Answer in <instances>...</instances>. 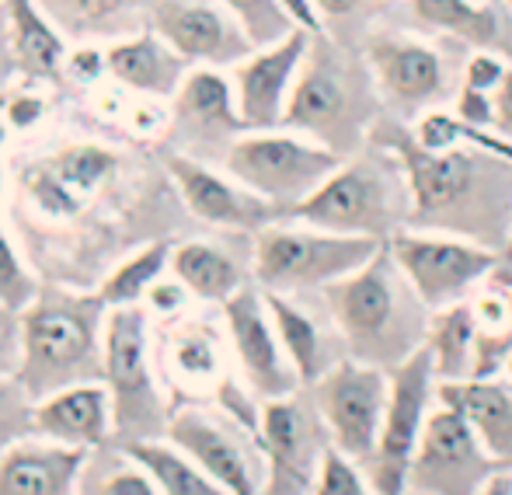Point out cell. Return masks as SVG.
I'll return each mask as SVG.
<instances>
[{
  "mask_svg": "<svg viewBox=\"0 0 512 495\" xmlns=\"http://www.w3.org/2000/svg\"><path fill=\"white\" fill-rule=\"evenodd\" d=\"M425 349L432 353L439 384L474 377L478 370V318H474L471 300L432 311Z\"/></svg>",
  "mask_w": 512,
  "mask_h": 495,
  "instance_id": "cell-33",
  "label": "cell"
},
{
  "mask_svg": "<svg viewBox=\"0 0 512 495\" xmlns=\"http://www.w3.org/2000/svg\"><path fill=\"white\" fill-rule=\"evenodd\" d=\"M108 304L77 286H42L21 311L18 380L35 401L70 384L105 380Z\"/></svg>",
  "mask_w": 512,
  "mask_h": 495,
  "instance_id": "cell-4",
  "label": "cell"
},
{
  "mask_svg": "<svg viewBox=\"0 0 512 495\" xmlns=\"http://www.w3.org/2000/svg\"><path fill=\"white\" fill-rule=\"evenodd\" d=\"M502 4H506V11L512 14V0H502Z\"/></svg>",
  "mask_w": 512,
  "mask_h": 495,
  "instance_id": "cell-54",
  "label": "cell"
},
{
  "mask_svg": "<svg viewBox=\"0 0 512 495\" xmlns=\"http://www.w3.org/2000/svg\"><path fill=\"white\" fill-rule=\"evenodd\" d=\"M290 217L324 231L373 238L387 245L394 234L405 231L411 217L408 171L391 147L370 140L356 154L342 157V164L304 203L293 206Z\"/></svg>",
  "mask_w": 512,
  "mask_h": 495,
  "instance_id": "cell-5",
  "label": "cell"
},
{
  "mask_svg": "<svg viewBox=\"0 0 512 495\" xmlns=\"http://www.w3.org/2000/svg\"><path fill=\"white\" fill-rule=\"evenodd\" d=\"M328 426L331 447L342 450L356 464H370L384 426L387 398H391V373L359 360H342L307 387Z\"/></svg>",
  "mask_w": 512,
  "mask_h": 495,
  "instance_id": "cell-15",
  "label": "cell"
},
{
  "mask_svg": "<svg viewBox=\"0 0 512 495\" xmlns=\"http://www.w3.org/2000/svg\"><path fill=\"white\" fill-rule=\"evenodd\" d=\"M439 401L464 412V419L481 436L485 450L502 464L512 468V377H471V380H446L439 384Z\"/></svg>",
  "mask_w": 512,
  "mask_h": 495,
  "instance_id": "cell-28",
  "label": "cell"
},
{
  "mask_svg": "<svg viewBox=\"0 0 512 495\" xmlns=\"http://www.w3.org/2000/svg\"><path fill=\"white\" fill-rule=\"evenodd\" d=\"M258 440L265 450L262 495H310L331 454V436L307 387L262 405Z\"/></svg>",
  "mask_w": 512,
  "mask_h": 495,
  "instance_id": "cell-14",
  "label": "cell"
},
{
  "mask_svg": "<svg viewBox=\"0 0 512 495\" xmlns=\"http://www.w3.org/2000/svg\"><path fill=\"white\" fill-rule=\"evenodd\" d=\"M105 387L115 408V443L161 440L168 433L171 401L150 353L147 304L108 307L105 321Z\"/></svg>",
  "mask_w": 512,
  "mask_h": 495,
  "instance_id": "cell-8",
  "label": "cell"
},
{
  "mask_svg": "<svg viewBox=\"0 0 512 495\" xmlns=\"http://www.w3.org/2000/svg\"><path fill=\"white\" fill-rule=\"evenodd\" d=\"M370 140L391 147L408 171L411 217L418 231L457 234L485 248L506 251L512 238V161L464 140L429 150L411 136L408 123L380 116Z\"/></svg>",
  "mask_w": 512,
  "mask_h": 495,
  "instance_id": "cell-1",
  "label": "cell"
},
{
  "mask_svg": "<svg viewBox=\"0 0 512 495\" xmlns=\"http://www.w3.org/2000/svg\"><path fill=\"white\" fill-rule=\"evenodd\" d=\"M474 495H512V468H499Z\"/></svg>",
  "mask_w": 512,
  "mask_h": 495,
  "instance_id": "cell-50",
  "label": "cell"
},
{
  "mask_svg": "<svg viewBox=\"0 0 512 495\" xmlns=\"http://www.w3.org/2000/svg\"><path fill=\"white\" fill-rule=\"evenodd\" d=\"M478 318V370L474 377L506 373L512 360V272L499 265L495 276L471 297Z\"/></svg>",
  "mask_w": 512,
  "mask_h": 495,
  "instance_id": "cell-32",
  "label": "cell"
},
{
  "mask_svg": "<svg viewBox=\"0 0 512 495\" xmlns=\"http://www.w3.org/2000/svg\"><path fill=\"white\" fill-rule=\"evenodd\" d=\"M147 25L192 67L230 70L255 49L244 25L220 0H154Z\"/></svg>",
  "mask_w": 512,
  "mask_h": 495,
  "instance_id": "cell-21",
  "label": "cell"
},
{
  "mask_svg": "<svg viewBox=\"0 0 512 495\" xmlns=\"http://www.w3.org/2000/svg\"><path fill=\"white\" fill-rule=\"evenodd\" d=\"M265 304H269L279 342H283L286 356H290L293 370H297L304 387L317 384L324 373L335 370L342 360H349V346H345L342 332H338L321 293L265 290Z\"/></svg>",
  "mask_w": 512,
  "mask_h": 495,
  "instance_id": "cell-23",
  "label": "cell"
},
{
  "mask_svg": "<svg viewBox=\"0 0 512 495\" xmlns=\"http://www.w3.org/2000/svg\"><path fill=\"white\" fill-rule=\"evenodd\" d=\"M380 116L384 102L363 49L345 46L331 35H314L283 126L335 150L338 157H349L370 143Z\"/></svg>",
  "mask_w": 512,
  "mask_h": 495,
  "instance_id": "cell-3",
  "label": "cell"
},
{
  "mask_svg": "<svg viewBox=\"0 0 512 495\" xmlns=\"http://www.w3.org/2000/svg\"><path fill=\"white\" fill-rule=\"evenodd\" d=\"M349 356L391 373L425 349L432 307L418 297L391 248H380L352 276L321 290Z\"/></svg>",
  "mask_w": 512,
  "mask_h": 495,
  "instance_id": "cell-2",
  "label": "cell"
},
{
  "mask_svg": "<svg viewBox=\"0 0 512 495\" xmlns=\"http://www.w3.org/2000/svg\"><path fill=\"white\" fill-rule=\"evenodd\" d=\"M220 4L241 21L255 46H272L297 28L279 0H220Z\"/></svg>",
  "mask_w": 512,
  "mask_h": 495,
  "instance_id": "cell-38",
  "label": "cell"
},
{
  "mask_svg": "<svg viewBox=\"0 0 512 495\" xmlns=\"http://www.w3.org/2000/svg\"><path fill=\"white\" fill-rule=\"evenodd\" d=\"M314 35L304 28H293L286 39L272 42V46H255L237 67H230V81H234L237 109L248 129H276L286 119V105H290L293 84L304 67L307 46Z\"/></svg>",
  "mask_w": 512,
  "mask_h": 495,
  "instance_id": "cell-22",
  "label": "cell"
},
{
  "mask_svg": "<svg viewBox=\"0 0 512 495\" xmlns=\"http://www.w3.org/2000/svg\"><path fill=\"white\" fill-rule=\"evenodd\" d=\"M14 77H21V70H18V60H14V49H11V28H7V7H4V0H0V91H4L7 84L14 81Z\"/></svg>",
  "mask_w": 512,
  "mask_h": 495,
  "instance_id": "cell-47",
  "label": "cell"
},
{
  "mask_svg": "<svg viewBox=\"0 0 512 495\" xmlns=\"http://www.w3.org/2000/svg\"><path fill=\"white\" fill-rule=\"evenodd\" d=\"M506 373H509V377H512V360H509V367H506Z\"/></svg>",
  "mask_w": 512,
  "mask_h": 495,
  "instance_id": "cell-55",
  "label": "cell"
},
{
  "mask_svg": "<svg viewBox=\"0 0 512 495\" xmlns=\"http://www.w3.org/2000/svg\"><path fill=\"white\" fill-rule=\"evenodd\" d=\"M310 495H384V492L370 482L363 464H356L352 457H345L342 450L331 447L328 461H324V468H321V478H317Z\"/></svg>",
  "mask_w": 512,
  "mask_h": 495,
  "instance_id": "cell-41",
  "label": "cell"
},
{
  "mask_svg": "<svg viewBox=\"0 0 512 495\" xmlns=\"http://www.w3.org/2000/svg\"><path fill=\"white\" fill-rule=\"evenodd\" d=\"M342 164L335 150L321 147L317 140L297 133V129H248L230 143L227 157L220 161L223 171L258 192L262 199L276 203L290 217L293 206H300L331 171Z\"/></svg>",
  "mask_w": 512,
  "mask_h": 495,
  "instance_id": "cell-9",
  "label": "cell"
},
{
  "mask_svg": "<svg viewBox=\"0 0 512 495\" xmlns=\"http://www.w3.org/2000/svg\"><path fill=\"white\" fill-rule=\"evenodd\" d=\"M283 11L290 14V21L297 28H304L310 35H324V25H321V14H317V4L314 0H279Z\"/></svg>",
  "mask_w": 512,
  "mask_h": 495,
  "instance_id": "cell-48",
  "label": "cell"
},
{
  "mask_svg": "<svg viewBox=\"0 0 512 495\" xmlns=\"http://www.w3.org/2000/svg\"><path fill=\"white\" fill-rule=\"evenodd\" d=\"M21 367V314L0 304V377Z\"/></svg>",
  "mask_w": 512,
  "mask_h": 495,
  "instance_id": "cell-46",
  "label": "cell"
},
{
  "mask_svg": "<svg viewBox=\"0 0 512 495\" xmlns=\"http://www.w3.org/2000/svg\"><path fill=\"white\" fill-rule=\"evenodd\" d=\"M168 147L182 150L199 161L220 164L230 143L248 133L234 95L230 70L220 67H192L182 88L171 98L168 112Z\"/></svg>",
  "mask_w": 512,
  "mask_h": 495,
  "instance_id": "cell-17",
  "label": "cell"
},
{
  "mask_svg": "<svg viewBox=\"0 0 512 495\" xmlns=\"http://www.w3.org/2000/svg\"><path fill=\"white\" fill-rule=\"evenodd\" d=\"M39 290H42V283L25 265V258H21L18 245L11 241V234L0 227V304L21 314L39 297Z\"/></svg>",
  "mask_w": 512,
  "mask_h": 495,
  "instance_id": "cell-39",
  "label": "cell"
},
{
  "mask_svg": "<svg viewBox=\"0 0 512 495\" xmlns=\"http://www.w3.org/2000/svg\"><path fill=\"white\" fill-rule=\"evenodd\" d=\"M171 276L182 279L185 290L199 304H227L241 286L255 283L251 276V258H237L230 248L213 245L206 238L175 241L171 251Z\"/></svg>",
  "mask_w": 512,
  "mask_h": 495,
  "instance_id": "cell-30",
  "label": "cell"
},
{
  "mask_svg": "<svg viewBox=\"0 0 512 495\" xmlns=\"http://www.w3.org/2000/svg\"><path fill=\"white\" fill-rule=\"evenodd\" d=\"M314 4L317 14H321L324 35L345 42V46L363 49L366 35L380 28V18L391 7L408 4V0H314Z\"/></svg>",
  "mask_w": 512,
  "mask_h": 495,
  "instance_id": "cell-37",
  "label": "cell"
},
{
  "mask_svg": "<svg viewBox=\"0 0 512 495\" xmlns=\"http://www.w3.org/2000/svg\"><path fill=\"white\" fill-rule=\"evenodd\" d=\"M157 373H161L164 387H168L171 401L185 405V401H213L220 384L230 377L227 356L230 339L227 328L209 318H189V314H178L168 318L157 335Z\"/></svg>",
  "mask_w": 512,
  "mask_h": 495,
  "instance_id": "cell-20",
  "label": "cell"
},
{
  "mask_svg": "<svg viewBox=\"0 0 512 495\" xmlns=\"http://www.w3.org/2000/svg\"><path fill=\"white\" fill-rule=\"evenodd\" d=\"M18 70L32 84H63L70 46L39 0H4Z\"/></svg>",
  "mask_w": 512,
  "mask_h": 495,
  "instance_id": "cell-29",
  "label": "cell"
},
{
  "mask_svg": "<svg viewBox=\"0 0 512 495\" xmlns=\"http://www.w3.org/2000/svg\"><path fill=\"white\" fill-rule=\"evenodd\" d=\"M495 133H502L506 140H512V67L506 74V81L499 84V91H495Z\"/></svg>",
  "mask_w": 512,
  "mask_h": 495,
  "instance_id": "cell-49",
  "label": "cell"
},
{
  "mask_svg": "<svg viewBox=\"0 0 512 495\" xmlns=\"http://www.w3.org/2000/svg\"><path fill=\"white\" fill-rule=\"evenodd\" d=\"M126 154L98 140H70L53 154L25 164L18 199L46 224H70L122 175Z\"/></svg>",
  "mask_w": 512,
  "mask_h": 495,
  "instance_id": "cell-11",
  "label": "cell"
},
{
  "mask_svg": "<svg viewBox=\"0 0 512 495\" xmlns=\"http://www.w3.org/2000/svg\"><path fill=\"white\" fill-rule=\"evenodd\" d=\"M67 39L115 42L147 28L154 0H39Z\"/></svg>",
  "mask_w": 512,
  "mask_h": 495,
  "instance_id": "cell-31",
  "label": "cell"
},
{
  "mask_svg": "<svg viewBox=\"0 0 512 495\" xmlns=\"http://www.w3.org/2000/svg\"><path fill=\"white\" fill-rule=\"evenodd\" d=\"M74 495H161V489H157L154 475L122 447L112 454H105L102 447L91 450L88 468H84Z\"/></svg>",
  "mask_w": 512,
  "mask_h": 495,
  "instance_id": "cell-36",
  "label": "cell"
},
{
  "mask_svg": "<svg viewBox=\"0 0 512 495\" xmlns=\"http://www.w3.org/2000/svg\"><path fill=\"white\" fill-rule=\"evenodd\" d=\"M502 464L485 450L474 426L453 405L439 401L415 450L408 492L415 495H474Z\"/></svg>",
  "mask_w": 512,
  "mask_h": 495,
  "instance_id": "cell-16",
  "label": "cell"
},
{
  "mask_svg": "<svg viewBox=\"0 0 512 495\" xmlns=\"http://www.w3.org/2000/svg\"><path fill=\"white\" fill-rule=\"evenodd\" d=\"M220 318L227 328L230 353H234L237 377L251 387L262 401L286 398L297 394L300 377L293 370L290 356H286L283 342H279L276 321L265 304V290L258 283H248L220 304Z\"/></svg>",
  "mask_w": 512,
  "mask_h": 495,
  "instance_id": "cell-19",
  "label": "cell"
},
{
  "mask_svg": "<svg viewBox=\"0 0 512 495\" xmlns=\"http://www.w3.org/2000/svg\"><path fill=\"white\" fill-rule=\"evenodd\" d=\"M91 450L32 433L0 457V495H74Z\"/></svg>",
  "mask_w": 512,
  "mask_h": 495,
  "instance_id": "cell-26",
  "label": "cell"
},
{
  "mask_svg": "<svg viewBox=\"0 0 512 495\" xmlns=\"http://www.w3.org/2000/svg\"><path fill=\"white\" fill-rule=\"evenodd\" d=\"M443 35H415L401 28H373L363 42V56L377 81L384 112L401 123H415L432 109H450L460 91L464 63L474 49H446Z\"/></svg>",
  "mask_w": 512,
  "mask_h": 495,
  "instance_id": "cell-6",
  "label": "cell"
},
{
  "mask_svg": "<svg viewBox=\"0 0 512 495\" xmlns=\"http://www.w3.org/2000/svg\"><path fill=\"white\" fill-rule=\"evenodd\" d=\"M32 412H35V398L25 391L18 373H4L0 377V457L18 440L35 433Z\"/></svg>",
  "mask_w": 512,
  "mask_h": 495,
  "instance_id": "cell-40",
  "label": "cell"
},
{
  "mask_svg": "<svg viewBox=\"0 0 512 495\" xmlns=\"http://www.w3.org/2000/svg\"><path fill=\"white\" fill-rule=\"evenodd\" d=\"M418 32L453 39L467 49H492L512 60V14L502 0H408Z\"/></svg>",
  "mask_w": 512,
  "mask_h": 495,
  "instance_id": "cell-27",
  "label": "cell"
},
{
  "mask_svg": "<svg viewBox=\"0 0 512 495\" xmlns=\"http://www.w3.org/2000/svg\"><path fill=\"white\" fill-rule=\"evenodd\" d=\"M387 248L394 251L411 286L432 311L471 300L502 265V251L457 234L418 231V227L398 231L387 241Z\"/></svg>",
  "mask_w": 512,
  "mask_h": 495,
  "instance_id": "cell-12",
  "label": "cell"
},
{
  "mask_svg": "<svg viewBox=\"0 0 512 495\" xmlns=\"http://www.w3.org/2000/svg\"><path fill=\"white\" fill-rule=\"evenodd\" d=\"M502 269H506V272H512V238H509L506 251H502Z\"/></svg>",
  "mask_w": 512,
  "mask_h": 495,
  "instance_id": "cell-52",
  "label": "cell"
},
{
  "mask_svg": "<svg viewBox=\"0 0 512 495\" xmlns=\"http://www.w3.org/2000/svg\"><path fill=\"white\" fill-rule=\"evenodd\" d=\"M164 171H168L171 185H175L182 206L206 227L227 234H248L255 238L262 227L276 224L286 217V210H279L276 203L262 199L258 192H251L248 185L237 182L230 171H223L220 164L199 161L182 150H164Z\"/></svg>",
  "mask_w": 512,
  "mask_h": 495,
  "instance_id": "cell-18",
  "label": "cell"
},
{
  "mask_svg": "<svg viewBox=\"0 0 512 495\" xmlns=\"http://www.w3.org/2000/svg\"><path fill=\"white\" fill-rule=\"evenodd\" d=\"M32 426L39 436L67 447L102 450L115 440V408L105 380L70 384L35 401Z\"/></svg>",
  "mask_w": 512,
  "mask_h": 495,
  "instance_id": "cell-24",
  "label": "cell"
},
{
  "mask_svg": "<svg viewBox=\"0 0 512 495\" xmlns=\"http://www.w3.org/2000/svg\"><path fill=\"white\" fill-rule=\"evenodd\" d=\"M439 405V377L429 349H418L411 360L391 370V398H387L384 426L373 450V461L366 464V475L384 495L408 492V471L415 461V450L429 426V415Z\"/></svg>",
  "mask_w": 512,
  "mask_h": 495,
  "instance_id": "cell-13",
  "label": "cell"
},
{
  "mask_svg": "<svg viewBox=\"0 0 512 495\" xmlns=\"http://www.w3.org/2000/svg\"><path fill=\"white\" fill-rule=\"evenodd\" d=\"M129 457L143 464L154 475L161 495H230L220 482L206 475L185 450H178L171 440H133L119 443Z\"/></svg>",
  "mask_w": 512,
  "mask_h": 495,
  "instance_id": "cell-34",
  "label": "cell"
},
{
  "mask_svg": "<svg viewBox=\"0 0 512 495\" xmlns=\"http://www.w3.org/2000/svg\"><path fill=\"white\" fill-rule=\"evenodd\" d=\"M105 63L108 77L119 88L150 98V102H171L192 70V63L150 25L115 42H105Z\"/></svg>",
  "mask_w": 512,
  "mask_h": 495,
  "instance_id": "cell-25",
  "label": "cell"
},
{
  "mask_svg": "<svg viewBox=\"0 0 512 495\" xmlns=\"http://www.w3.org/2000/svg\"><path fill=\"white\" fill-rule=\"evenodd\" d=\"M171 251L175 241L171 238H154L143 248H136L133 255H126L112 272L98 283V297L108 307H133L143 304L147 293L154 290V283H161L171 272Z\"/></svg>",
  "mask_w": 512,
  "mask_h": 495,
  "instance_id": "cell-35",
  "label": "cell"
},
{
  "mask_svg": "<svg viewBox=\"0 0 512 495\" xmlns=\"http://www.w3.org/2000/svg\"><path fill=\"white\" fill-rule=\"evenodd\" d=\"M405 495H415V492H405Z\"/></svg>",
  "mask_w": 512,
  "mask_h": 495,
  "instance_id": "cell-56",
  "label": "cell"
},
{
  "mask_svg": "<svg viewBox=\"0 0 512 495\" xmlns=\"http://www.w3.org/2000/svg\"><path fill=\"white\" fill-rule=\"evenodd\" d=\"M11 123H7V116H4V91H0V150L7 147V140H11Z\"/></svg>",
  "mask_w": 512,
  "mask_h": 495,
  "instance_id": "cell-51",
  "label": "cell"
},
{
  "mask_svg": "<svg viewBox=\"0 0 512 495\" xmlns=\"http://www.w3.org/2000/svg\"><path fill=\"white\" fill-rule=\"evenodd\" d=\"M4 185H7V171H4V164H0V199H4Z\"/></svg>",
  "mask_w": 512,
  "mask_h": 495,
  "instance_id": "cell-53",
  "label": "cell"
},
{
  "mask_svg": "<svg viewBox=\"0 0 512 495\" xmlns=\"http://www.w3.org/2000/svg\"><path fill=\"white\" fill-rule=\"evenodd\" d=\"M512 60L502 53H492V49H474L464 63V77H460V88L471 91H485V95H495L499 84L506 81Z\"/></svg>",
  "mask_w": 512,
  "mask_h": 495,
  "instance_id": "cell-42",
  "label": "cell"
},
{
  "mask_svg": "<svg viewBox=\"0 0 512 495\" xmlns=\"http://www.w3.org/2000/svg\"><path fill=\"white\" fill-rule=\"evenodd\" d=\"M384 241L283 217L251 238V276L269 293H321L370 262Z\"/></svg>",
  "mask_w": 512,
  "mask_h": 495,
  "instance_id": "cell-7",
  "label": "cell"
},
{
  "mask_svg": "<svg viewBox=\"0 0 512 495\" xmlns=\"http://www.w3.org/2000/svg\"><path fill=\"white\" fill-rule=\"evenodd\" d=\"M189 300H196V297L185 290L182 279H175L168 272L161 283H154V290L147 293V300H143V304H147V311L161 314V321H168V318H178V314L189 311Z\"/></svg>",
  "mask_w": 512,
  "mask_h": 495,
  "instance_id": "cell-44",
  "label": "cell"
},
{
  "mask_svg": "<svg viewBox=\"0 0 512 495\" xmlns=\"http://www.w3.org/2000/svg\"><path fill=\"white\" fill-rule=\"evenodd\" d=\"M450 109L464 126H474V129H492L495 126V98L485 95V91L460 88Z\"/></svg>",
  "mask_w": 512,
  "mask_h": 495,
  "instance_id": "cell-45",
  "label": "cell"
},
{
  "mask_svg": "<svg viewBox=\"0 0 512 495\" xmlns=\"http://www.w3.org/2000/svg\"><path fill=\"white\" fill-rule=\"evenodd\" d=\"M178 450L192 457L230 495L265 492V450L255 429L220 408L216 401H185L171 408L168 433Z\"/></svg>",
  "mask_w": 512,
  "mask_h": 495,
  "instance_id": "cell-10",
  "label": "cell"
},
{
  "mask_svg": "<svg viewBox=\"0 0 512 495\" xmlns=\"http://www.w3.org/2000/svg\"><path fill=\"white\" fill-rule=\"evenodd\" d=\"M4 116L14 133H32V129H39L46 123L49 98L42 95V91L21 88V91H14V95H4Z\"/></svg>",
  "mask_w": 512,
  "mask_h": 495,
  "instance_id": "cell-43",
  "label": "cell"
}]
</instances>
